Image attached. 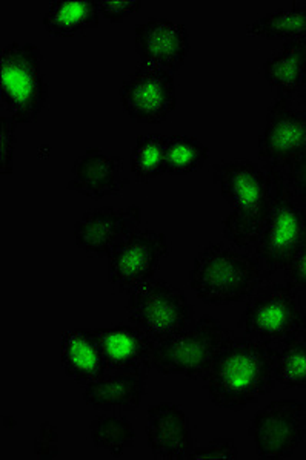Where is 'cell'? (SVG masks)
I'll use <instances>...</instances> for the list:
<instances>
[{"mask_svg":"<svg viewBox=\"0 0 306 460\" xmlns=\"http://www.w3.org/2000/svg\"><path fill=\"white\" fill-rule=\"evenodd\" d=\"M171 247L162 232L132 230L108 255V283L116 292L131 293L148 283Z\"/></svg>","mask_w":306,"mask_h":460,"instance_id":"cell-9","label":"cell"},{"mask_svg":"<svg viewBox=\"0 0 306 460\" xmlns=\"http://www.w3.org/2000/svg\"><path fill=\"white\" fill-rule=\"evenodd\" d=\"M16 128L14 121L11 120L10 115H2V136H0V155H2V175L13 173V155L16 146Z\"/></svg>","mask_w":306,"mask_h":460,"instance_id":"cell-29","label":"cell"},{"mask_svg":"<svg viewBox=\"0 0 306 460\" xmlns=\"http://www.w3.org/2000/svg\"><path fill=\"white\" fill-rule=\"evenodd\" d=\"M286 283L297 288L299 292H306V241L299 247V251L286 262Z\"/></svg>","mask_w":306,"mask_h":460,"instance_id":"cell-31","label":"cell"},{"mask_svg":"<svg viewBox=\"0 0 306 460\" xmlns=\"http://www.w3.org/2000/svg\"><path fill=\"white\" fill-rule=\"evenodd\" d=\"M97 0H56L43 14V28L54 37H71L99 27Z\"/></svg>","mask_w":306,"mask_h":460,"instance_id":"cell-21","label":"cell"},{"mask_svg":"<svg viewBox=\"0 0 306 460\" xmlns=\"http://www.w3.org/2000/svg\"><path fill=\"white\" fill-rule=\"evenodd\" d=\"M147 419V442L156 459H188L193 451L190 419L179 405H151Z\"/></svg>","mask_w":306,"mask_h":460,"instance_id":"cell-16","label":"cell"},{"mask_svg":"<svg viewBox=\"0 0 306 460\" xmlns=\"http://www.w3.org/2000/svg\"><path fill=\"white\" fill-rule=\"evenodd\" d=\"M90 438L95 448L121 457L125 451L132 448L136 433L125 416L110 413L101 414L91 422Z\"/></svg>","mask_w":306,"mask_h":460,"instance_id":"cell-24","label":"cell"},{"mask_svg":"<svg viewBox=\"0 0 306 460\" xmlns=\"http://www.w3.org/2000/svg\"><path fill=\"white\" fill-rule=\"evenodd\" d=\"M249 36L269 40H302L306 39V4L292 2L290 8L271 11L245 27Z\"/></svg>","mask_w":306,"mask_h":460,"instance_id":"cell-22","label":"cell"},{"mask_svg":"<svg viewBox=\"0 0 306 460\" xmlns=\"http://www.w3.org/2000/svg\"><path fill=\"white\" fill-rule=\"evenodd\" d=\"M274 345L248 336H228L205 375L208 398L216 407L240 411L275 385Z\"/></svg>","mask_w":306,"mask_h":460,"instance_id":"cell-1","label":"cell"},{"mask_svg":"<svg viewBox=\"0 0 306 460\" xmlns=\"http://www.w3.org/2000/svg\"><path fill=\"white\" fill-rule=\"evenodd\" d=\"M212 171L220 195L232 208L222 223L223 235L238 251L251 253L268 214L273 172L247 158L219 163Z\"/></svg>","mask_w":306,"mask_h":460,"instance_id":"cell-2","label":"cell"},{"mask_svg":"<svg viewBox=\"0 0 306 460\" xmlns=\"http://www.w3.org/2000/svg\"><path fill=\"white\" fill-rule=\"evenodd\" d=\"M128 183L121 158L91 147L73 164L68 189L88 199H101L121 194Z\"/></svg>","mask_w":306,"mask_h":460,"instance_id":"cell-17","label":"cell"},{"mask_svg":"<svg viewBox=\"0 0 306 460\" xmlns=\"http://www.w3.org/2000/svg\"><path fill=\"white\" fill-rule=\"evenodd\" d=\"M273 172V194L268 214L251 253L264 267L265 275L284 270L286 262L306 241V206L292 195L285 172L268 166Z\"/></svg>","mask_w":306,"mask_h":460,"instance_id":"cell-4","label":"cell"},{"mask_svg":"<svg viewBox=\"0 0 306 460\" xmlns=\"http://www.w3.org/2000/svg\"><path fill=\"white\" fill-rule=\"evenodd\" d=\"M265 277L264 267L253 253L210 243L195 255L190 288L203 303L228 305L249 298Z\"/></svg>","mask_w":306,"mask_h":460,"instance_id":"cell-3","label":"cell"},{"mask_svg":"<svg viewBox=\"0 0 306 460\" xmlns=\"http://www.w3.org/2000/svg\"><path fill=\"white\" fill-rule=\"evenodd\" d=\"M238 327L245 336L274 347L302 338L306 312L301 292L288 283L262 284L249 296Z\"/></svg>","mask_w":306,"mask_h":460,"instance_id":"cell-6","label":"cell"},{"mask_svg":"<svg viewBox=\"0 0 306 460\" xmlns=\"http://www.w3.org/2000/svg\"><path fill=\"white\" fill-rule=\"evenodd\" d=\"M142 225V209L139 206L114 208L102 206L85 212L73 227L76 246L97 257H108L110 252L132 230Z\"/></svg>","mask_w":306,"mask_h":460,"instance_id":"cell-13","label":"cell"},{"mask_svg":"<svg viewBox=\"0 0 306 460\" xmlns=\"http://www.w3.org/2000/svg\"><path fill=\"white\" fill-rule=\"evenodd\" d=\"M147 394L145 375L112 372L85 385L82 398L94 410L108 413H127L140 407Z\"/></svg>","mask_w":306,"mask_h":460,"instance_id":"cell-18","label":"cell"},{"mask_svg":"<svg viewBox=\"0 0 306 460\" xmlns=\"http://www.w3.org/2000/svg\"><path fill=\"white\" fill-rule=\"evenodd\" d=\"M102 17L112 23H121L142 8L140 0H97Z\"/></svg>","mask_w":306,"mask_h":460,"instance_id":"cell-28","label":"cell"},{"mask_svg":"<svg viewBox=\"0 0 306 460\" xmlns=\"http://www.w3.org/2000/svg\"><path fill=\"white\" fill-rule=\"evenodd\" d=\"M260 459L294 455L306 436V405L299 399H279L254 414L248 429Z\"/></svg>","mask_w":306,"mask_h":460,"instance_id":"cell-11","label":"cell"},{"mask_svg":"<svg viewBox=\"0 0 306 460\" xmlns=\"http://www.w3.org/2000/svg\"><path fill=\"white\" fill-rule=\"evenodd\" d=\"M275 381L291 388H306V341H288L275 347Z\"/></svg>","mask_w":306,"mask_h":460,"instance_id":"cell-26","label":"cell"},{"mask_svg":"<svg viewBox=\"0 0 306 460\" xmlns=\"http://www.w3.org/2000/svg\"><path fill=\"white\" fill-rule=\"evenodd\" d=\"M238 447L234 444V440L227 438L212 440L206 447L193 450L188 456V459L195 460L238 459Z\"/></svg>","mask_w":306,"mask_h":460,"instance_id":"cell-27","label":"cell"},{"mask_svg":"<svg viewBox=\"0 0 306 460\" xmlns=\"http://www.w3.org/2000/svg\"><path fill=\"white\" fill-rule=\"evenodd\" d=\"M134 48L143 63L175 73L190 54V34L184 23L151 17L134 28Z\"/></svg>","mask_w":306,"mask_h":460,"instance_id":"cell-14","label":"cell"},{"mask_svg":"<svg viewBox=\"0 0 306 460\" xmlns=\"http://www.w3.org/2000/svg\"><path fill=\"white\" fill-rule=\"evenodd\" d=\"M58 431L53 424L43 422L39 429L38 436L34 439V455L40 459H54L60 453L58 448Z\"/></svg>","mask_w":306,"mask_h":460,"instance_id":"cell-30","label":"cell"},{"mask_svg":"<svg viewBox=\"0 0 306 460\" xmlns=\"http://www.w3.org/2000/svg\"><path fill=\"white\" fill-rule=\"evenodd\" d=\"M210 151L195 137H166V173L188 175L205 164Z\"/></svg>","mask_w":306,"mask_h":460,"instance_id":"cell-25","label":"cell"},{"mask_svg":"<svg viewBox=\"0 0 306 460\" xmlns=\"http://www.w3.org/2000/svg\"><path fill=\"white\" fill-rule=\"evenodd\" d=\"M119 97L131 120L160 125L177 106L175 75L153 63L140 62L122 82Z\"/></svg>","mask_w":306,"mask_h":460,"instance_id":"cell-10","label":"cell"},{"mask_svg":"<svg viewBox=\"0 0 306 460\" xmlns=\"http://www.w3.org/2000/svg\"><path fill=\"white\" fill-rule=\"evenodd\" d=\"M60 362L67 376L79 384H90L106 375L105 356L94 330H73L62 336Z\"/></svg>","mask_w":306,"mask_h":460,"instance_id":"cell-19","label":"cell"},{"mask_svg":"<svg viewBox=\"0 0 306 460\" xmlns=\"http://www.w3.org/2000/svg\"><path fill=\"white\" fill-rule=\"evenodd\" d=\"M110 372L147 375L153 370L156 341L132 324L94 330Z\"/></svg>","mask_w":306,"mask_h":460,"instance_id":"cell-15","label":"cell"},{"mask_svg":"<svg viewBox=\"0 0 306 460\" xmlns=\"http://www.w3.org/2000/svg\"><path fill=\"white\" fill-rule=\"evenodd\" d=\"M257 155L268 166L282 171L306 155V111L294 108L290 99L277 97L260 132Z\"/></svg>","mask_w":306,"mask_h":460,"instance_id":"cell-12","label":"cell"},{"mask_svg":"<svg viewBox=\"0 0 306 460\" xmlns=\"http://www.w3.org/2000/svg\"><path fill=\"white\" fill-rule=\"evenodd\" d=\"M42 63V51L34 43L13 42L2 49L0 99L16 125L38 121L47 105L50 84Z\"/></svg>","mask_w":306,"mask_h":460,"instance_id":"cell-5","label":"cell"},{"mask_svg":"<svg viewBox=\"0 0 306 460\" xmlns=\"http://www.w3.org/2000/svg\"><path fill=\"white\" fill-rule=\"evenodd\" d=\"M284 172L292 195L306 206V155L292 163Z\"/></svg>","mask_w":306,"mask_h":460,"instance_id":"cell-32","label":"cell"},{"mask_svg":"<svg viewBox=\"0 0 306 460\" xmlns=\"http://www.w3.org/2000/svg\"><path fill=\"white\" fill-rule=\"evenodd\" d=\"M302 338H303V340L306 341V330H305V333H303V336H302Z\"/></svg>","mask_w":306,"mask_h":460,"instance_id":"cell-34","label":"cell"},{"mask_svg":"<svg viewBox=\"0 0 306 460\" xmlns=\"http://www.w3.org/2000/svg\"><path fill=\"white\" fill-rule=\"evenodd\" d=\"M228 336L230 332L217 319L205 314L156 344L153 370L190 381L205 377Z\"/></svg>","mask_w":306,"mask_h":460,"instance_id":"cell-7","label":"cell"},{"mask_svg":"<svg viewBox=\"0 0 306 460\" xmlns=\"http://www.w3.org/2000/svg\"><path fill=\"white\" fill-rule=\"evenodd\" d=\"M128 319L156 342L186 329L193 321V307L185 293L165 279L153 278L128 293Z\"/></svg>","mask_w":306,"mask_h":460,"instance_id":"cell-8","label":"cell"},{"mask_svg":"<svg viewBox=\"0 0 306 460\" xmlns=\"http://www.w3.org/2000/svg\"><path fill=\"white\" fill-rule=\"evenodd\" d=\"M130 171L139 183H148L166 173V137L139 136L130 155Z\"/></svg>","mask_w":306,"mask_h":460,"instance_id":"cell-23","label":"cell"},{"mask_svg":"<svg viewBox=\"0 0 306 460\" xmlns=\"http://www.w3.org/2000/svg\"><path fill=\"white\" fill-rule=\"evenodd\" d=\"M297 103L301 105L302 110L306 111V88L302 91L301 94L297 95Z\"/></svg>","mask_w":306,"mask_h":460,"instance_id":"cell-33","label":"cell"},{"mask_svg":"<svg viewBox=\"0 0 306 460\" xmlns=\"http://www.w3.org/2000/svg\"><path fill=\"white\" fill-rule=\"evenodd\" d=\"M264 77L279 97L292 99L306 88V39L288 40L264 63Z\"/></svg>","mask_w":306,"mask_h":460,"instance_id":"cell-20","label":"cell"}]
</instances>
